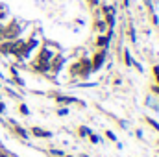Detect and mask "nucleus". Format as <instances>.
Returning <instances> with one entry per match:
<instances>
[{"instance_id": "nucleus-3", "label": "nucleus", "mask_w": 159, "mask_h": 157, "mask_svg": "<svg viewBox=\"0 0 159 157\" xmlns=\"http://www.w3.org/2000/svg\"><path fill=\"white\" fill-rule=\"evenodd\" d=\"M106 43H107V39H106V37H100V39H98V44H100V46H104Z\"/></svg>"}, {"instance_id": "nucleus-1", "label": "nucleus", "mask_w": 159, "mask_h": 157, "mask_svg": "<svg viewBox=\"0 0 159 157\" xmlns=\"http://www.w3.org/2000/svg\"><path fill=\"white\" fill-rule=\"evenodd\" d=\"M104 57H106V54H104V52H100V54H96V56H94V59H93V69H98V67L102 65V61H104Z\"/></svg>"}, {"instance_id": "nucleus-2", "label": "nucleus", "mask_w": 159, "mask_h": 157, "mask_svg": "<svg viewBox=\"0 0 159 157\" xmlns=\"http://www.w3.org/2000/svg\"><path fill=\"white\" fill-rule=\"evenodd\" d=\"M32 133H34V135H37V137H41V139L50 137V133H48V131H44V129H41V128H32Z\"/></svg>"}]
</instances>
